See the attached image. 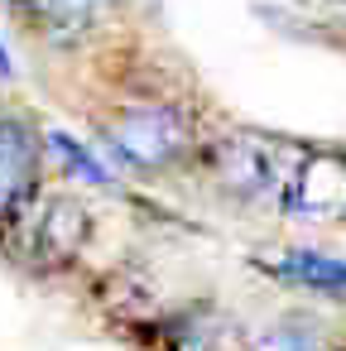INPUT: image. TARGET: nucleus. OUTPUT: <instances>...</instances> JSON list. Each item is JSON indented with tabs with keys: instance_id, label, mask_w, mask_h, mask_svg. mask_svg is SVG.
<instances>
[{
	"instance_id": "nucleus-1",
	"label": "nucleus",
	"mask_w": 346,
	"mask_h": 351,
	"mask_svg": "<svg viewBox=\"0 0 346 351\" xmlns=\"http://www.w3.org/2000/svg\"><path fill=\"white\" fill-rule=\"evenodd\" d=\"M92 241V217L68 193H34L10 217H0V250L34 274L68 269Z\"/></svg>"
},
{
	"instance_id": "nucleus-2",
	"label": "nucleus",
	"mask_w": 346,
	"mask_h": 351,
	"mask_svg": "<svg viewBox=\"0 0 346 351\" xmlns=\"http://www.w3.org/2000/svg\"><path fill=\"white\" fill-rule=\"evenodd\" d=\"M101 140L111 149L116 164L135 169V173H164V169H178L193 149H197V130H193V116L169 106V101H135V106H121L106 125H101Z\"/></svg>"
},
{
	"instance_id": "nucleus-3",
	"label": "nucleus",
	"mask_w": 346,
	"mask_h": 351,
	"mask_svg": "<svg viewBox=\"0 0 346 351\" xmlns=\"http://www.w3.org/2000/svg\"><path fill=\"white\" fill-rule=\"evenodd\" d=\"M298 159H303V149L288 140H274V135H231L207 149L212 178L221 193H231L240 202H274V207H284Z\"/></svg>"
},
{
	"instance_id": "nucleus-4",
	"label": "nucleus",
	"mask_w": 346,
	"mask_h": 351,
	"mask_svg": "<svg viewBox=\"0 0 346 351\" xmlns=\"http://www.w3.org/2000/svg\"><path fill=\"white\" fill-rule=\"evenodd\" d=\"M284 212L308 217V221H341L346 217V149H303Z\"/></svg>"
},
{
	"instance_id": "nucleus-5",
	"label": "nucleus",
	"mask_w": 346,
	"mask_h": 351,
	"mask_svg": "<svg viewBox=\"0 0 346 351\" xmlns=\"http://www.w3.org/2000/svg\"><path fill=\"white\" fill-rule=\"evenodd\" d=\"M39 173H44V130H34L15 111H0V217H10L20 202L39 193Z\"/></svg>"
},
{
	"instance_id": "nucleus-6",
	"label": "nucleus",
	"mask_w": 346,
	"mask_h": 351,
	"mask_svg": "<svg viewBox=\"0 0 346 351\" xmlns=\"http://www.w3.org/2000/svg\"><path fill=\"white\" fill-rule=\"evenodd\" d=\"M159 351H250L240 327L217 303H183L154 317Z\"/></svg>"
},
{
	"instance_id": "nucleus-7",
	"label": "nucleus",
	"mask_w": 346,
	"mask_h": 351,
	"mask_svg": "<svg viewBox=\"0 0 346 351\" xmlns=\"http://www.w3.org/2000/svg\"><path fill=\"white\" fill-rule=\"evenodd\" d=\"M260 274L288 284V289H308L322 298H346V260H332L322 250H274L255 260Z\"/></svg>"
},
{
	"instance_id": "nucleus-8",
	"label": "nucleus",
	"mask_w": 346,
	"mask_h": 351,
	"mask_svg": "<svg viewBox=\"0 0 346 351\" xmlns=\"http://www.w3.org/2000/svg\"><path fill=\"white\" fill-rule=\"evenodd\" d=\"M111 0H15V10L44 34H77L87 29Z\"/></svg>"
},
{
	"instance_id": "nucleus-9",
	"label": "nucleus",
	"mask_w": 346,
	"mask_h": 351,
	"mask_svg": "<svg viewBox=\"0 0 346 351\" xmlns=\"http://www.w3.org/2000/svg\"><path fill=\"white\" fill-rule=\"evenodd\" d=\"M44 149H49L73 178H82V183H92V188H106V183H111V169H106L97 154H87L73 135H63V130H44Z\"/></svg>"
},
{
	"instance_id": "nucleus-10",
	"label": "nucleus",
	"mask_w": 346,
	"mask_h": 351,
	"mask_svg": "<svg viewBox=\"0 0 346 351\" xmlns=\"http://www.w3.org/2000/svg\"><path fill=\"white\" fill-rule=\"evenodd\" d=\"M250 351H332V346L322 341V332H317L312 322H303V317H279L274 327H264V332L250 341Z\"/></svg>"
},
{
	"instance_id": "nucleus-11",
	"label": "nucleus",
	"mask_w": 346,
	"mask_h": 351,
	"mask_svg": "<svg viewBox=\"0 0 346 351\" xmlns=\"http://www.w3.org/2000/svg\"><path fill=\"white\" fill-rule=\"evenodd\" d=\"M0 77H10V53H5V44H0Z\"/></svg>"
},
{
	"instance_id": "nucleus-12",
	"label": "nucleus",
	"mask_w": 346,
	"mask_h": 351,
	"mask_svg": "<svg viewBox=\"0 0 346 351\" xmlns=\"http://www.w3.org/2000/svg\"><path fill=\"white\" fill-rule=\"evenodd\" d=\"M336 351H346V346H336Z\"/></svg>"
}]
</instances>
